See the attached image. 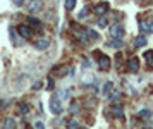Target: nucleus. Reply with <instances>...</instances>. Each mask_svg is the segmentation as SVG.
I'll return each instance as SVG.
<instances>
[{
  "label": "nucleus",
  "mask_w": 153,
  "mask_h": 129,
  "mask_svg": "<svg viewBox=\"0 0 153 129\" xmlns=\"http://www.w3.org/2000/svg\"><path fill=\"white\" fill-rule=\"evenodd\" d=\"M95 55H97L98 59V67H100V71H108L110 69V59H108V55H103V54H100V52H95Z\"/></svg>",
  "instance_id": "1"
},
{
  "label": "nucleus",
  "mask_w": 153,
  "mask_h": 129,
  "mask_svg": "<svg viewBox=\"0 0 153 129\" xmlns=\"http://www.w3.org/2000/svg\"><path fill=\"white\" fill-rule=\"evenodd\" d=\"M50 110H52L55 116H60V114H62V103H60V98L57 95L50 98Z\"/></svg>",
  "instance_id": "2"
},
{
  "label": "nucleus",
  "mask_w": 153,
  "mask_h": 129,
  "mask_svg": "<svg viewBox=\"0 0 153 129\" xmlns=\"http://www.w3.org/2000/svg\"><path fill=\"white\" fill-rule=\"evenodd\" d=\"M108 34H110V38L122 40V36H124V28L120 26V24H115V26H112L110 29H108Z\"/></svg>",
  "instance_id": "3"
},
{
  "label": "nucleus",
  "mask_w": 153,
  "mask_h": 129,
  "mask_svg": "<svg viewBox=\"0 0 153 129\" xmlns=\"http://www.w3.org/2000/svg\"><path fill=\"white\" fill-rule=\"evenodd\" d=\"M17 33H19V36L21 38H26V40H29L31 38V26H28V24H21V26H17Z\"/></svg>",
  "instance_id": "4"
},
{
  "label": "nucleus",
  "mask_w": 153,
  "mask_h": 129,
  "mask_svg": "<svg viewBox=\"0 0 153 129\" xmlns=\"http://www.w3.org/2000/svg\"><path fill=\"white\" fill-rule=\"evenodd\" d=\"M43 9V2L42 0H31L28 4V10L29 12H40Z\"/></svg>",
  "instance_id": "5"
},
{
  "label": "nucleus",
  "mask_w": 153,
  "mask_h": 129,
  "mask_svg": "<svg viewBox=\"0 0 153 129\" xmlns=\"http://www.w3.org/2000/svg\"><path fill=\"white\" fill-rule=\"evenodd\" d=\"M138 69H139V60H138V57H132V59H129V62H127V71L129 72H138Z\"/></svg>",
  "instance_id": "6"
},
{
  "label": "nucleus",
  "mask_w": 153,
  "mask_h": 129,
  "mask_svg": "<svg viewBox=\"0 0 153 129\" xmlns=\"http://www.w3.org/2000/svg\"><path fill=\"white\" fill-rule=\"evenodd\" d=\"M26 24H28V26H31V28H35V29H38V31L43 28L42 21L36 19V17H28V19H26Z\"/></svg>",
  "instance_id": "7"
},
{
  "label": "nucleus",
  "mask_w": 153,
  "mask_h": 129,
  "mask_svg": "<svg viewBox=\"0 0 153 129\" xmlns=\"http://www.w3.org/2000/svg\"><path fill=\"white\" fill-rule=\"evenodd\" d=\"M105 12H108V4L107 2H102L100 5L95 7V14H98V16H103Z\"/></svg>",
  "instance_id": "8"
},
{
  "label": "nucleus",
  "mask_w": 153,
  "mask_h": 129,
  "mask_svg": "<svg viewBox=\"0 0 153 129\" xmlns=\"http://www.w3.org/2000/svg\"><path fill=\"white\" fill-rule=\"evenodd\" d=\"M112 112H114L115 117H119V119H120V117H124V109H122L120 105H112Z\"/></svg>",
  "instance_id": "9"
},
{
  "label": "nucleus",
  "mask_w": 153,
  "mask_h": 129,
  "mask_svg": "<svg viewBox=\"0 0 153 129\" xmlns=\"http://www.w3.org/2000/svg\"><path fill=\"white\" fill-rule=\"evenodd\" d=\"M122 40H117V38H112L110 41H108V47H112V48H122Z\"/></svg>",
  "instance_id": "10"
},
{
  "label": "nucleus",
  "mask_w": 153,
  "mask_h": 129,
  "mask_svg": "<svg viewBox=\"0 0 153 129\" xmlns=\"http://www.w3.org/2000/svg\"><path fill=\"white\" fill-rule=\"evenodd\" d=\"M134 45H136V47H145L146 45V38L145 36H143V34H139V36H136V40H134Z\"/></svg>",
  "instance_id": "11"
},
{
  "label": "nucleus",
  "mask_w": 153,
  "mask_h": 129,
  "mask_svg": "<svg viewBox=\"0 0 153 129\" xmlns=\"http://www.w3.org/2000/svg\"><path fill=\"white\" fill-rule=\"evenodd\" d=\"M48 40H38V43H36V48L38 50H47L48 48Z\"/></svg>",
  "instance_id": "12"
},
{
  "label": "nucleus",
  "mask_w": 153,
  "mask_h": 129,
  "mask_svg": "<svg viewBox=\"0 0 153 129\" xmlns=\"http://www.w3.org/2000/svg\"><path fill=\"white\" fill-rule=\"evenodd\" d=\"M145 59H146V62H148V66H152L153 67V50L145 52Z\"/></svg>",
  "instance_id": "13"
},
{
  "label": "nucleus",
  "mask_w": 153,
  "mask_h": 129,
  "mask_svg": "<svg viewBox=\"0 0 153 129\" xmlns=\"http://www.w3.org/2000/svg\"><path fill=\"white\" fill-rule=\"evenodd\" d=\"M139 28H141V31H145V33H153V22L152 24H139Z\"/></svg>",
  "instance_id": "14"
},
{
  "label": "nucleus",
  "mask_w": 153,
  "mask_h": 129,
  "mask_svg": "<svg viewBox=\"0 0 153 129\" xmlns=\"http://www.w3.org/2000/svg\"><path fill=\"white\" fill-rule=\"evenodd\" d=\"M28 112H29L28 105H26V103H19V114H21V116H26Z\"/></svg>",
  "instance_id": "15"
},
{
  "label": "nucleus",
  "mask_w": 153,
  "mask_h": 129,
  "mask_svg": "<svg viewBox=\"0 0 153 129\" xmlns=\"http://www.w3.org/2000/svg\"><path fill=\"white\" fill-rule=\"evenodd\" d=\"M139 117H141V119H152V112L148 109H143L139 112Z\"/></svg>",
  "instance_id": "16"
},
{
  "label": "nucleus",
  "mask_w": 153,
  "mask_h": 129,
  "mask_svg": "<svg viewBox=\"0 0 153 129\" xmlns=\"http://www.w3.org/2000/svg\"><path fill=\"white\" fill-rule=\"evenodd\" d=\"M112 88H114L112 81H107V83H105V88H103V93H105V95H108V93L112 91Z\"/></svg>",
  "instance_id": "17"
},
{
  "label": "nucleus",
  "mask_w": 153,
  "mask_h": 129,
  "mask_svg": "<svg viewBox=\"0 0 153 129\" xmlns=\"http://www.w3.org/2000/svg\"><path fill=\"white\" fill-rule=\"evenodd\" d=\"M76 7V0H65V9L67 10H72Z\"/></svg>",
  "instance_id": "18"
},
{
  "label": "nucleus",
  "mask_w": 153,
  "mask_h": 129,
  "mask_svg": "<svg viewBox=\"0 0 153 129\" xmlns=\"http://www.w3.org/2000/svg\"><path fill=\"white\" fill-rule=\"evenodd\" d=\"M88 12H90V7L86 5V7H83V10L79 12V16H77V17H79V19H84V17L88 16Z\"/></svg>",
  "instance_id": "19"
},
{
  "label": "nucleus",
  "mask_w": 153,
  "mask_h": 129,
  "mask_svg": "<svg viewBox=\"0 0 153 129\" xmlns=\"http://www.w3.org/2000/svg\"><path fill=\"white\" fill-rule=\"evenodd\" d=\"M88 34H90L91 40H98V38H100V34H98L95 29H88Z\"/></svg>",
  "instance_id": "20"
},
{
  "label": "nucleus",
  "mask_w": 153,
  "mask_h": 129,
  "mask_svg": "<svg viewBox=\"0 0 153 129\" xmlns=\"http://www.w3.org/2000/svg\"><path fill=\"white\" fill-rule=\"evenodd\" d=\"M5 128H16V121L14 119H10V117L5 119Z\"/></svg>",
  "instance_id": "21"
},
{
  "label": "nucleus",
  "mask_w": 153,
  "mask_h": 129,
  "mask_svg": "<svg viewBox=\"0 0 153 129\" xmlns=\"http://www.w3.org/2000/svg\"><path fill=\"white\" fill-rule=\"evenodd\" d=\"M10 38L14 40L16 45H19V40H17V36H16V31H14V29H10Z\"/></svg>",
  "instance_id": "22"
},
{
  "label": "nucleus",
  "mask_w": 153,
  "mask_h": 129,
  "mask_svg": "<svg viewBox=\"0 0 153 129\" xmlns=\"http://www.w3.org/2000/svg\"><path fill=\"white\" fill-rule=\"evenodd\" d=\"M115 59H117V66H115V67H117V71H120V64H122V55H117Z\"/></svg>",
  "instance_id": "23"
},
{
  "label": "nucleus",
  "mask_w": 153,
  "mask_h": 129,
  "mask_svg": "<svg viewBox=\"0 0 153 129\" xmlns=\"http://www.w3.org/2000/svg\"><path fill=\"white\" fill-rule=\"evenodd\" d=\"M79 124L76 122V121H71V122H67V128H77Z\"/></svg>",
  "instance_id": "24"
},
{
  "label": "nucleus",
  "mask_w": 153,
  "mask_h": 129,
  "mask_svg": "<svg viewBox=\"0 0 153 129\" xmlns=\"http://www.w3.org/2000/svg\"><path fill=\"white\" fill-rule=\"evenodd\" d=\"M98 26H100V28H105V26H107V19H100Z\"/></svg>",
  "instance_id": "25"
},
{
  "label": "nucleus",
  "mask_w": 153,
  "mask_h": 129,
  "mask_svg": "<svg viewBox=\"0 0 153 129\" xmlns=\"http://www.w3.org/2000/svg\"><path fill=\"white\" fill-rule=\"evenodd\" d=\"M47 88H48V89L53 88V79H52V78H48V86H47Z\"/></svg>",
  "instance_id": "26"
},
{
  "label": "nucleus",
  "mask_w": 153,
  "mask_h": 129,
  "mask_svg": "<svg viewBox=\"0 0 153 129\" xmlns=\"http://www.w3.org/2000/svg\"><path fill=\"white\" fill-rule=\"evenodd\" d=\"M12 2H14L16 5H22L24 4V0H12Z\"/></svg>",
  "instance_id": "27"
}]
</instances>
